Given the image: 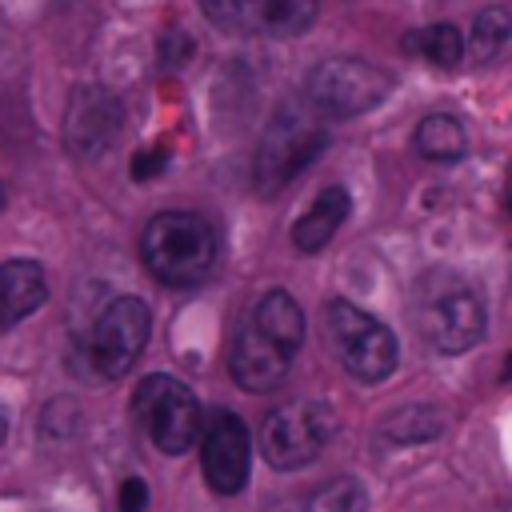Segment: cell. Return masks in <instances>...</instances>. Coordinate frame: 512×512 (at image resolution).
Instances as JSON below:
<instances>
[{
    "label": "cell",
    "mask_w": 512,
    "mask_h": 512,
    "mask_svg": "<svg viewBox=\"0 0 512 512\" xmlns=\"http://www.w3.org/2000/svg\"><path fill=\"white\" fill-rule=\"evenodd\" d=\"M412 320L436 352L460 356L484 336V300L460 272L428 268L412 284Z\"/></svg>",
    "instance_id": "6da1fadb"
},
{
    "label": "cell",
    "mask_w": 512,
    "mask_h": 512,
    "mask_svg": "<svg viewBox=\"0 0 512 512\" xmlns=\"http://www.w3.org/2000/svg\"><path fill=\"white\" fill-rule=\"evenodd\" d=\"M140 256L160 284L192 288L216 264V228L196 212H160L140 236Z\"/></svg>",
    "instance_id": "7a4b0ae2"
},
{
    "label": "cell",
    "mask_w": 512,
    "mask_h": 512,
    "mask_svg": "<svg viewBox=\"0 0 512 512\" xmlns=\"http://www.w3.org/2000/svg\"><path fill=\"white\" fill-rule=\"evenodd\" d=\"M324 144H328V132L312 112H304L300 104L280 108L256 144L252 180H256L260 196H276L284 184H292L324 152Z\"/></svg>",
    "instance_id": "3957f363"
},
{
    "label": "cell",
    "mask_w": 512,
    "mask_h": 512,
    "mask_svg": "<svg viewBox=\"0 0 512 512\" xmlns=\"http://www.w3.org/2000/svg\"><path fill=\"white\" fill-rule=\"evenodd\" d=\"M132 416L140 420L148 440L168 456L188 452L200 436V400L192 396V388L184 380H176L168 372H152L136 384Z\"/></svg>",
    "instance_id": "277c9868"
},
{
    "label": "cell",
    "mask_w": 512,
    "mask_h": 512,
    "mask_svg": "<svg viewBox=\"0 0 512 512\" xmlns=\"http://www.w3.org/2000/svg\"><path fill=\"white\" fill-rule=\"evenodd\" d=\"M324 320H328L332 352L348 376H356L364 384H380L384 376H392L400 348H396V336L388 324H380L372 312H364L348 300H332Z\"/></svg>",
    "instance_id": "5b68a950"
},
{
    "label": "cell",
    "mask_w": 512,
    "mask_h": 512,
    "mask_svg": "<svg viewBox=\"0 0 512 512\" xmlns=\"http://www.w3.org/2000/svg\"><path fill=\"white\" fill-rule=\"evenodd\" d=\"M336 432V416L320 400H292L264 416L260 424V452L276 472H292L312 464Z\"/></svg>",
    "instance_id": "8992f818"
},
{
    "label": "cell",
    "mask_w": 512,
    "mask_h": 512,
    "mask_svg": "<svg viewBox=\"0 0 512 512\" xmlns=\"http://www.w3.org/2000/svg\"><path fill=\"white\" fill-rule=\"evenodd\" d=\"M388 92H392V76L384 68H376L368 60H352V56L320 60L304 80L308 104L336 120L372 112Z\"/></svg>",
    "instance_id": "52a82bcc"
},
{
    "label": "cell",
    "mask_w": 512,
    "mask_h": 512,
    "mask_svg": "<svg viewBox=\"0 0 512 512\" xmlns=\"http://www.w3.org/2000/svg\"><path fill=\"white\" fill-rule=\"evenodd\" d=\"M152 332V312L140 296H112L92 324L88 360L104 380H120L144 352Z\"/></svg>",
    "instance_id": "ba28073f"
},
{
    "label": "cell",
    "mask_w": 512,
    "mask_h": 512,
    "mask_svg": "<svg viewBox=\"0 0 512 512\" xmlns=\"http://www.w3.org/2000/svg\"><path fill=\"white\" fill-rule=\"evenodd\" d=\"M200 12L236 36H300L312 28L320 0H200Z\"/></svg>",
    "instance_id": "9c48e42d"
},
{
    "label": "cell",
    "mask_w": 512,
    "mask_h": 512,
    "mask_svg": "<svg viewBox=\"0 0 512 512\" xmlns=\"http://www.w3.org/2000/svg\"><path fill=\"white\" fill-rule=\"evenodd\" d=\"M124 124V104L116 100V92L100 88V84H84L72 92L68 112H64V144L80 156V160H96L104 156Z\"/></svg>",
    "instance_id": "30bf717a"
},
{
    "label": "cell",
    "mask_w": 512,
    "mask_h": 512,
    "mask_svg": "<svg viewBox=\"0 0 512 512\" xmlns=\"http://www.w3.org/2000/svg\"><path fill=\"white\" fill-rule=\"evenodd\" d=\"M204 480L220 496H236L248 484V460H252V440L248 424L236 412H216L204 428Z\"/></svg>",
    "instance_id": "8fae6325"
},
{
    "label": "cell",
    "mask_w": 512,
    "mask_h": 512,
    "mask_svg": "<svg viewBox=\"0 0 512 512\" xmlns=\"http://www.w3.org/2000/svg\"><path fill=\"white\" fill-rule=\"evenodd\" d=\"M292 356L284 344H276L272 336H264L252 320H244V328L236 332L232 340V356H228V368H232V380L244 388V392H276L292 368Z\"/></svg>",
    "instance_id": "7c38bea8"
},
{
    "label": "cell",
    "mask_w": 512,
    "mask_h": 512,
    "mask_svg": "<svg viewBox=\"0 0 512 512\" xmlns=\"http://www.w3.org/2000/svg\"><path fill=\"white\" fill-rule=\"evenodd\" d=\"M48 276L36 260H4L0 264V332L16 328L24 316L44 308Z\"/></svg>",
    "instance_id": "4fadbf2b"
},
{
    "label": "cell",
    "mask_w": 512,
    "mask_h": 512,
    "mask_svg": "<svg viewBox=\"0 0 512 512\" xmlns=\"http://www.w3.org/2000/svg\"><path fill=\"white\" fill-rule=\"evenodd\" d=\"M348 212H352L348 188H340V184L324 188V192L300 212V220L292 224V244H296L300 252H320V248L336 236V228L348 220Z\"/></svg>",
    "instance_id": "5bb4252c"
},
{
    "label": "cell",
    "mask_w": 512,
    "mask_h": 512,
    "mask_svg": "<svg viewBox=\"0 0 512 512\" xmlns=\"http://www.w3.org/2000/svg\"><path fill=\"white\" fill-rule=\"evenodd\" d=\"M364 508H368L364 484L352 476H332V480L316 484L312 492L272 500L264 512H364Z\"/></svg>",
    "instance_id": "9a60e30c"
},
{
    "label": "cell",
    "mask_w": 512,
    "mask_h": 512,
    "mask_svg": "<svg viewBox=\"0 0 512 512\" xmlns=\"http://www.w3.org/2000/svg\"><path fill=\"white\" fill-rule=\"evenodd\" d=\"M468 148V136H464V124L448 112H432L416 124L412 132V152L428 164H456Z\"/></svg>",
    "instance_id": "2e32d148"
},
{
    "label": "cell",
    "mask_w": 512,
    "mask_h": 512,
    "mask_svg": "<svg viewBox=\"0 0 512 512\" xmlns=\"http://www.w3.org/2000/svg\"><path fill=\"white\" fill-rule=\"evenodd\" d=\"M248 320H252L264 336H272L276 344H284L288 352H296L300 340H304V312H300V304H296L284 288L264 292V296L256 300V308H252Z\"/></svg>",
    "instance_id": "e0dca14e"
},
{
    "label": "cell",
    "mask_w": 512,
    "mask_h": 512,
    "mask_svg": "<svg viewBox=\"0 0 512 512\" xmlns=\"http://www.w3.org/2000/svg\"><path fill=\"white\" fill-rule=\"evenodd\" d=\"M508 36H512V20L504 8H484L476 12L472 20V36H468V52L476 64H492L504 48H508Z\"/></svg>",
    "instance_id": "ac0fdd59"
},
{
    "label": "cell",
    "mask_w": 512,
    "mask_h": 512,
    "mask_svg": "<svg viewBox=\"0 0 512 512\" xmlns=\"http://www.w3.org/2000/svg\"><path fill=\"white\" fill-rule=\"evenodd\" d=\"M448 428V416L440 408H400L384 420V436L396 444H416V440H436Z\"/></svg>",
    "instance_id": "d6986e66"
},
{
    "label": "cell",
    "mask_w": 512,
    "mask_h": 512,
    "mask_svg": "<svg viewBox=\"0 0 512 512\" xmlns=\"http://www.w3.org/2000/svg\"><path fill=\"white\" fill-rule=\"evenodd\" d=\"M404 52H420V56H428L432 64L452 68V64H460V56H464V36H460L452 24H432V28L408 32V36H404Z\"/></svg>",
    "instance_id": "ffe728a7"
},
{
    "label": "cell",
    "mask_w": 512,
    "mask_h": 512,
    "mask_svg": "<svg viewBox=\"0 0 512 512\" xmlns=\"http://www.w3.org/2000/svg\"><path fill=\"white\" fill-rule=\"evenodd\" d=\"M156 56H160V64H164L168 72H176V68H184V64L196 56V44H192V36H188V32L172 28V32H164V36H160Z\"/></svg>",
    "instance_id": "44dd1931"
},
{
    "label": "cell",
    "mask_w": 512,
    "mask_h": 512,
    "mask_svg": "<svg viewBox=\"0 0 512 512\" xmlns=\"http://www.w3.org/2000/svg\"><path fill=\"white\" fill-rule=\"evenodd\" d=\"M148 508V484L140 476H128L120 484V512H144Z\"/></svg>",
    "instance_id": "7402d4cb"
},
{
    "label": "cell",
    "mask_w": 512,
    "mask_h": 512,
    "mask_svg": "<svg viewBox=\"0 0 512 512\" xmlns=\"http://www.w3.org/2000/svg\"><path fill=\"white\" fill-rule=\"evenodd\" d=\"M164 172V152L160 148H144L136 160H132V180H152Z\"/></svg>",
    "instance_id": "603a6c76"
},
{
    "label": "cell",
    "mask_w": 512,
    "mask_h": 512,
    "mask_svg": "<svg viewBox=\"0 0 512 512\" xmlns=\"http://www.w3.org/2000/svg\"><path fill=\"white\" fill-rule=\"evenodd\" d=\"M4 436H8V420H4V412H0V444H4Z\"/></svg>",
    "instance_id": "cb8c5ba5"
}]
</instances>
